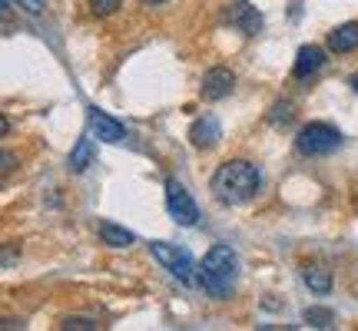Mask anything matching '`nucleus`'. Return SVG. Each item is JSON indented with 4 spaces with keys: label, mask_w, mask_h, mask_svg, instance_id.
I'll return each instance as SVG.
<instances>
[{
    "label": "nucleus",
    "mask_w": 358,
    "mask_h": 331,
    "mask_svg": "<svg viewBox=\"0 0 358 331\" xmlns=\"http://www.w3.org/2000/svg\"><path fill=\"white\" fill-rule=\"evenodd\" d=\"M189 140L196 149H213L219 140H222V126H219L216 116H199L189 129Z\"/></svg>",
    "instance_id": "1a4fd4ad"
},
{
    "label": "nucleus",
    "mask_w": 358,
    "mask_h": 331,
    "mask_svg": "<svg viewBox=\"0 0 358 331\" xmlns=\"http://www.w3.org/2000/svg\"><path fill=\"white\" fill-rule=\"evenodd\" d=\"M166 209L179 226H196L199 222V205L192 203L186 186H179L176 179H166Z\"/></svg>",
    "instance_id": "39448f33"
},
{
    "label": "nucleus",
    "mask_w": 358,
    "mask_h": 331,
    "mask_svg": "<svg viewBox=\"0 0 358 331\" xmlns=\"http://www.w3.org/2000/svg\"><path fill=\"white\" fill-rule=\"evenodd\" d=\"M213 196H216L222 205H245L252 203L262 189V176H259V169L252 163H245V159H229V163H222L213 172Z\"/></svg>",
    "instance_id": "f257e3e1"
},
{
    "label": "nucleus",
    "mask_w": 358,
    "mask_h": 331,
    "mask_svg": "<svg viewBox=\"0 0 358 331\" xmlns=\"http://www.w3.org/2000/svg\"><path fill=\"white\" fill-rule=\"evenodd\" d=\"M13 3H20V10H27V13H40V10H43V0H13Z\"/></svg>",
    "instance_id": "6ab92c4d"
},
{
    "label": "nucleus",
    "mask_w": 358,
    "mask_h": 331,
    "mask_svg": "<svg viewBox=\"0 0 358 331\" xmlns=\"http://www.w3.org/2000/svg\"><path fill=\"white\" fill-rule=\"evenodd\" d=\"M352 89H355V93H358V73H355V77H352Z\"/></svg>",
    "instance_id": "412c9836"
},
{
    "label": "nucleus",
    "mask_w": 358,
    "mask_h": 331,
    "mask_svg": "<svg viewBox=\"0 0 358 331\" xmlns=\"http://www.w3.org/2000/svg\"><path fill=\"white\" fill-rule=\"evenodd\" d=\"M10 169H13V156L3 153V172H10Z\"/></svg>",
    "instance_id": "aec40b11"
},
{
    "label": "nucleus",
    "mask_w": 358,
    "mask_h": 331,
    "mask_svg": "<svg viewBox=\"0 0 358 331\" xmlns=\"http://www.w3.org/2000/svg\"><path fill=\"white\" fill-rule=\"evenodd\" d=\"M342 146V133L329 123H308L295 136V149L302 156H329Z\"/></svg>",
    "instance_id": "7ed1b4c3"
},
{
    "label": "nucleus",
    "mask_w": 358,
    "mask_h": 331,
    "mask_svg": "<svg viewBox=\"0 0 358 331\" xmlns=\"http://www.w3.org/2000/svg\"><path fill=\"white\" fill-rule=\"evenodd\" d=\"M150 252L159 265L166 268L173 279H179L182 285H192L196 281V262H192V255L186 249H179L173 242H153L150 245Z\"/></svg>",
    "instance_id": "20e7f679"
},
{
    "label": "nucleus",
    "mask_w": 358,
    "mask_h": 331,
    "mask_svg": "<svg viewBox=\"0 0 358 331\" xmlns=\"http://www.w3.org/2000/svg\"><path fill=\"white\" fill-rule=\"evenodd\" d=\"M302 281H306L315 295H329V292H332V272H325V268H319V265L302 268Z\"/></svg>",
    "instance_id": "4468645a"
},
{
    "label": "nucleus",
    "mask_w": 358,
    "mask_h": 331,
    "mask_svg": "<svg viewBox=\"0 0 358 331\" xmlns=\"http://www.w3.org/2000/svg\"><path fill=\"white\" fill-rule=\"evenodd\" d=\"M236 87V77H232L226 66H213L203 77V96L206 100H226Z\"/></svg>",
    "instance_id": "6e6552de"
},
{
    "label": "nucleus",
    "mask_w": 358,
    "mask_h": 331,
    "mask_svg": "<svg viewBox=\"0 0 358 331\" xmlns=\"http://www.w3.org/2000/svg\"><path fill=\"white\" fill-rule=\"evenodd\" d=\"M64 331H93L96 328V321L93 318H64V325H60Z\"/></svg>",
    "instance_id": "a211bd4d"
},
{
    "label": "nucleus",
    "mask_w": 358,
    "mask_h": 331,
    "mask_svg": "<svg viewBox=\"0 0 358 331\" xmlns=\"http://www.w3.org/2000/svg\"><path fill=\"white\" fill-rule=\"evenodd\" d=\"M329 50L332 53H352L358 50V20H348V24L335 27L329 34Z\"/></svg>",
    "instance_id": "9b49d317"
},
{
    "label": "nucleus",
    "mask_w": 358,
    "mask_h": 331,
    "mask_svg": "<svg viewBox=\"0 0 358 331\" xmlns=\"http://www.w3.org/2000/svg\"><path fill=\"white\" fill-rule=\"evenodd\" d=\"M302 318H306L312 328H332L335 315L329 311V308H306V315H302Z\"/></svg>",
    "instance_id": "2eb2a0df"
},
{
    "label": "nucleus",
    "mask_w": 358,
    "mask_h": 331,
    "mask_svg": "<svg viewBox=\"0 0 358 331\" xmlns=\"http://www.w3.org/2000/svg\"><path fill=\"white\" fill-rule=\"evenodd\" d=\"M120 3H123V0H90V10L96 13V17H110V13H116Z\"/></svg>",
    "instance_id": "f3484780"
},
{
    "label": "nucleus",
    "mask_w": 358,
    "mask_h": 331,
    "mask_svg": "<svg viewBox=\"0 0 358 331\" xmlns=\"http://www.w3.org/2000/svg\"><path fill=\"white\" fill-rule=\"evenodd\" d=\"M93 156H96V146H93V136H80V142L70 153V172H87L93 166Z\"/></svg>",
    "instance_id": "ddd939ff"
},
{
    "label": "nucleus",
    "mask_w": 358,
    "mask_h": 331,
    "mask_svg": "<svg viewBox=\"0 0 358 331\" xmlns=\"http://www.w3.org/2000/svg\"><path fill=\"white\" fill-rule=\"evenodd\" d=\"M292 103L285 100V103H275V106H272V113H268V123H275V126H282V123H289V119H292Z\"/></svg>",
    "instance_id": "dca6fc26"
},
{
    "label": "nucleus",
    "mask_w": 358,
    "mask_h": 331,
    "mask_svg": "<svg viewBox=\"0 0 358 331\" xmlns=\"http://www.w3.org/2000/svg\"><path fill=\"white\" fill-rule=\"evenodd\" d=\"M236 275H239V258H236L229 245H213L199 262V268H196V281L206 288V295H213L219 302L232 295Z\"/></svg>",
    "instance_id": "f03ea898"
},
{
    "label": "nucleus",
    "mask_w": 358,
    "mask_h": 331,
    "mask_svg": "<svg viewBox=\"0 0 358 331\" xmlns=\"http://www.w3.org/2000/svg\"><path fill=\"white\" fill-rule=\"evenodd\" d=\"M87 119H90V133H93V136H100V142H123L127 140L123 123H116L113 116H106L100 106H90Z\"/></svg>",
    "instance_id": "423d86ee"
},
{
    "label": "nucleus",
    "mask_w": 358,
    "mask_h": 331,
    "mask_svg": "<svg viewBox=\"0 0 358 331\" xmlns=\"http://www.w3.org/2000/svg\"><path fill=\"white\" fill-rule=\"evenodd\" d=\"M143 3H166V0H143Z\"/></svg>",
    "instance_id": "4be33fe9"
},
{
    "label": "nucleus",
    "mask_w": 358,
    "mask_h": 331,
    "mask_svg": "<svg viewBox=\"0 0 358 331\" xmlns=\"http://www.w3.org/2000/svg\"><path fill=\"white\" fill-rule=\"evenodd\" d=\"M100 239H103V245H113V249H127V245L136 242L133 232L123 229V226H116V222H110V219L100 222Z\"/></svg>",
    "instance_id": "f8f14e48"
},
{
    "label": "nucleus",
    "mask_w": 358,
    "mask_h": 331,
    "mask_svg": "<svg viewBox=\"0 0 358 331\" xmlns=\"http://www.w3.org/2000/svg\"><path fill=\"white\" fill-rule=\"evenodd\" d=\"M226 20H229L239 34H245V37H256L259 30H262V13L252 7V3H245V0H236L229 7V13H226Z\"/></svg>",
    "instance_id": "0eeeda50"
},
{
    "label": "nucleus",
    "mask_w": 358,
    "mask_h": 331,
    "mask_svg": "<svg viewBox=\"0 0 358 331\" xmlns=\"http://www.w3.org/2000/svg\"><path fill=\"white\" fill-rule=\"evenodd\" d=\"M322 64H325V50L322 47H302L295 53V66H292L295 80H308L312 73H319Z\"/></svg>",
    "instance_id": "9d476101"
}]
</instances>
